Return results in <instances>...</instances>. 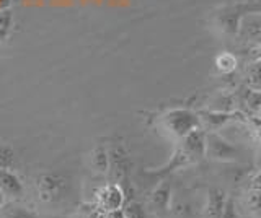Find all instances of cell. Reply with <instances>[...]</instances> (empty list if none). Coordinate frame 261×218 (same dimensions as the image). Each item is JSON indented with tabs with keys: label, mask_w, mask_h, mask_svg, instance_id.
Instances as JSON below:
<instances>
[{
	"label": "cell",
	"mask_w": 261,
	"mask_h": 218,
	"mask_svg": "<svg viewBox=\"0 0 261 218\" xmlns=\"http://www.w3.org/2000/svg\"><path fill=\"white\" fill-rule=\"evenodd\" d=\"M7 218H38V215L35 212H31V210H28V208L15 207L12 210H8Z\"/></svg>",
	"instance_id": "obj_13"
},
{
	"label": "cell",
	"mask_w": 261,
	"mask_h": 218,
	"mask_svg": "<svg viewBox=\"0 0 261 218\" xmlns=\"http://www.w3.org/2000/svg\"><path fill=\"white\" fill-rule=\"evenodd\" d=\"M64 179L57 173H43L36 179V189L38 196L43 202H54L57 200L64 192Z\"/></svg>",
	"instance_id": "obj_3"
},
{
	"label": "cell",
	"mask_w": 261,
	"mask_h": 218,
	"mask_svg": "<svg viewBox=\"0 0 261 218\" xmlns=\"http://www.w3.org/2000/svg\"><path fill=\"white\" fill-rule=\"evenodd\" d=\"M219 218H242L240 213H239V210H237V207H235V202L232 199H227L224 212H222V215H220Z\"/></svg>",
	"instance_id": "obj_14"
},
{
	"label": "cell",
	"mask_w": 261,
	"mask_h": 218,
	"mask_svg": "<svg viewBox=\"0 0 261 218\" xmlns=\"http://www.w3.org/2000/svg\"><path fill=\"white\" fill-rule=\"evenodd\" d=\"M15 161L13 150L7 145H0V169H12Z\"/></svg>",
	"instance_id": "obj_11"
},
{
	"label": "cell",
	"mask_w": 261,
	"mask_h": 218,
	"mask_svg": "<svg viewBox=\"0 0 261 218\" xmlns=\"http://www.w3.org/2000/svg\"><path fill=\"white\" fill-rule=\"evenodd\" d=\"M245 218H256V216H250V215H247V216H245Z\"/></svg>",
	"instance_id": "obj_16"
},
{
	"label": "cell",
	"mask_w": 261,
	"mask_h": 218,
	"mask_svg": "<svg viewBox=\"0 0 261 218\" xmlns=\"http://www.w3.org/2000/svg\"><path fill=\"white\" fill-rule=\"evenodd\" d=\"M12 12L10 10H5V12H0V41L8 36L10 33V28H12Z\"/></svg>",
	"instance_id": "obj_12"
},
{
	"label": "cell",
	"mask_w": 261,
	"mask_h": 218,
	"mask_svg": "<svg viewBox=\"0 0 261 218\" xmlns=\"http://www.w3.org/2000/svg\"><path fill=\"white\" fill-rule=\"evenodd\" d=\"M171 202V185L168 181H162L150 194V207L159 213H165Z\"/></svg>",
	"instance_id": "obj_6"
},
{
	"label": "cell",
	"mask_w": 261,
	"mask_h": 218,
	"mask_svg": "<svg viewBox=\"0 0 261 218\" xmlns=\"http://www.w3.org/2000/svg\"><path fill=\"white\" fill-rule=\"evenodd\" d=\"M248 189H253V191H261V174H258V176H255L251 179V182H250V188Z\"/></svg>",
	"instance_id": "obj_15"
},
{
	"label": "cell",
	"mask_w": 261,
	"mask_h": 218,
	"mask_svg": "<svg viewBox=\"0 0 261 218\" xmlns=\"http://www.w3.org/2000/svg\"><path fill=\"white\" fill-rule=\"evenodd\" d=\"M90 166L96 174L110 173V155L105 147H95L90 153Z\"/></svg>",
	"instance_id": "obj_8"
},
{
	"label": "cell",
	"mask_w": 261,
	"mask_h": 218,
	"mask_svg": "<svg viewBox=\"0 0 261 218\" xmlns=\"http://www.w3.org/2000/svg\"><path fill=\"white\" fill-rule=\"evenodd\" d=\"M126 204V197L119 182H110L101 185L96 191L95 205L101 212H114V210H122Z\"/></svg>",
	"instance_id": "obj_2"
},
{
	"label": "cell",
	"mask_w": 261,
	"mask_h": 218,
	"mask_svg": "<svg viewBox=\"0 0 261 218\" xmlns=\"http://www.w3.org/2000/svg\"><path fill=\"white\" fill-rule=\"evenodd\" d=\"M108 155H110V171L116 177V182L129 177L130 158L127 155L126 148L119 143H114L108 150Z\"/></svg>",
	"instance_id": "obj_4"
},
{
	"label": "cell",
	"mask_w": 261,
	"mask_h": 218,
	"mask_svg": "<svg viewBox=\"0 0 261 218\" xmlns=\"http://www.w3.org/2000/svg\"><path fill=\"white\" fill-rule=\"evenodd\" d=\"M0 210H2V205H0Z\"/></svg>",
	"instance_id": "obj_17"
},
{
	"label": "cell",
	"mask_w": 261,
	"mask_h": 218,
	"mask_svg": "<svg viewBox=\"0 0 261 218\" xmlns=\"http://www.w3.org/2000/svg\"><path fill=\"white\" fill-rule=\"evenodd\" d=\"M243 205L247 208V212L250 213V216L261 218V191L248 189V192L245 194Z\"/></svg>",
	"instance_id": "obj_9"
},
{
	"label": "cell",
	"mask_w": 261,
	"mask_h": 218,
	"mask_svg": "<svg viewBox=\"0 0 261 218\" xmlns=\"http://www.w3.org/2000/svg\"><path fill=\"white\" fill-rule=\"evenodd\" d=\"M0 192L5 199H20L23 197V182L18 174L12 169H0Z\"/></svg>",
	"instance_id": "obj_5"
},
{
	"label": "cell",
	"mask_w": 261,
	"mask_h": 218,
	"mask_svg": "<svg viewBox=\"0 0 261 218\" xmlns=\"http://www.w3.org/2000/svg\"><path fill=\"white\" fill-rule=\"evenodd\" d=\"M122 213H124L126 218H145V208L142 204H139L136 200L126 202L124 207H122Z\"/></svg>",
	"instance_id": "obj_10"
},
{
	"label": "cell",
	"mask_w": 261,
	"mask_h": 218,
	"mask_svg": "<svg viewBox=\"0 0 261 218\" xmlns=\"http://www.w3.org/2000/svg\"><path fill=\"white\" fill-rule=\"evenodd\" d=\"M227 204L225 192L220 189H212L207 194V202L204 207V218H219L224 212V207Z\"/></svg>",
	"instance_id": "obj_7"
},
{
	"label": "cell",
	"mask_w": 261,
	"mask_h": 218,
	"mask_svg": "<svg viewBox=\"0 0 261 218\" xmlns=\"http://www.w3.org/2000/svg\"><path fill=\"white\" fill-rule=\"evenodd\" d=\"M122 218H126V216H122Z\"/></svg>",
	"instance_id": "obj_18"
},
{
	"label": "cell",
	"mask_w": 261,
	"mask_h": 218,
	"mask_svg": "<svg viewBox=\"0 0 261 218\" xmlns=\"http://www.w3.org/2000/svg\"><path fill=\"white\" fill-rule=\"evenodd\" d=\"M162 129L173 139H183L185 135L196 131L198 117L186 109H171L162 116Z\"/></svg>",
	"instance_id": "obj_1"
}]
</instances>
